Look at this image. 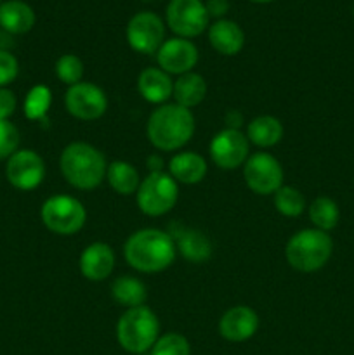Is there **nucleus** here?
<instances>
[{"label":"nucleus","instance_id":"f257e3e1","mask_svg":"<svg viewBox=\"0 0 354 355\" xmlns=\"http://www.w3.org/2000/svg\"><path fill=\"white\" fill-rule=\"evenodd\" d=\"M124 255L128 266L137 272L156 274L172 266L177 248L170 232L148 227L128 236Z\"/></svg>","mask_w":354,"mask_h":355},{"label":"nucleus","instance_id":"f03ea898","mask_svg":"<svg viewBox=\"0 0 354 355\" xmlns=\"http://www.w3.org/2000/svg\"><path fill=\"white\" fill-rule=\"evenodd\" d=\"M194 134V116L191 110L179 104H162L148 118L146 135L153 148L160 151H179Z\"/></svg>","mask_w":354,"mask_h":355},{"label":"nucleus","instance_id":"7ed1b4c3","mask_svg":"<svg viewBox=\"0 0 354 355\" xmlns=\"http://www.w3.org/2000/svg\"><path fill=\"white\" fill-rule=\"evenodd\" d=\"M62 177L78 191H92L106 179L108 163L103 153L87 142H71L59 158Z\"/></svg>","mask_w":354,"mask_h":355},{"label":"nucleus","instance_id":"20e7f679","mask_svg":"<svg viewBox=\"0 0 354 355\" xmlns=\"http://www.w3.org/2000/svg\"><path fill=\"white\" fill-rule=\"evenodd\" d=\"M333 252V241L328 232L319 229H302L288 239L285 259L298 272H316L326 266Z\"/></svg>","mask_w":354,"mask_h":355},{"label":"nucleus","instance_id":"39448f33","mask_svg":"<svg viewBox=\"0 0 354 355\" xmlns=\"http://www.w3.org/2000/svg\"><path fill=\"white\" fill-rule=\"evenodd\" d=\"M160 338V321L146 305L127 309L117 322V340L124 350L130 354H144L151 350Z\"/></svg>","mask_w":354,"mask_h":355},{"label":"nucleus","instance_id":"423d86ee","mask_svg":"<svg viewBox=\"0 0 354 355\" xmlns=\"http://www.w3.org/2000/svg\"><path fill=\"white\" fill-rule=\"evenodd\" d=\"M139 210L148 217H162L176 207L179 200V184L169 172H149L141 180L135 193Z\"/></svg>","mask_w":354,"mask_h":355},{"label":"nucleus","instance_id":"0eeeda50","mask_svg":"<svg viewBox=\"0 0 354 355\" xmlns=\"http://www.w3.org/2000/svg\"><path fill=\"white\" fill-rule=\"evenodd\" d=\"M45 227L58 236H73L85 225L87 211L82 201L68 194H56L44 201L40 210Z\"/></svg>","mask_w":354,"mask_h":355},{"label":"nucleus","instance_id":"6e6552de","mask_svg":"<svg viewBox=\"0 0 354 355\" xmlns=\"http://www.w3.org/2000/svg\"><path fill=\"white\" fill-rule=\"evenodd\" d=\"M243 177L252 193L269 196L283 186V166L273 155L259 151L245 162Z\"/></svg>","mask_w":354,"mask_h":355},{"label":"nucleus","instance_id":"1a4fd4ad","mask_svg":"<svg viewBox=\"0 0 354 355\" xmlns=\"http://www.w3.org/2000/svg\"><path fill=\"white\" fill-rule=\"evenodd\" d=\"M127 42L132 51L151 55L165 42V24L162 17L149 10L134 14L127 24Z\"/></svg>","mask_w":354,"mask_h":355},{"label":"nucleus","instance_id":"9d476101","mask_svg":"<svg viewBox=\"0 0 354 355\" xmlns=\"http://www.w3.org/2000/svg\"><path fill=\"white\" fill-rule=\"evenodd\" d=\"M167 24L180 38H194L208 26V12L201 0H170Z\"/></svg>","mask_w":354,"mask_h":355},{"label":"nucleus","instance_id":"9b49d317","mask_svg":"<svg viewBox=\"0 0 354 355\" xmlns=\"http://www.w3.org/2000/svg\"><path fill=\"white\" fill-rule=\"evenodd\" d=\"M66 111L82 121H94L108 111V97L101 87L90 82L71 85L65 96Z\"/></svg>","mask_w":354,"mask_h":355},{"label":"nucleus","instance_id":"f8f14e48","mask_svg":"<svg viewBox=\"0 0 354 355\" xmlns=\"http://www.w3.org/2000/svg\"><path fill=\"white\" fill-rule=\"evenodd\" d=\"M210 158L219 168L235 170L245 165L250 156V142L242 130L224 128L210 141Z\"/></svg>","mask_w":354,"mask_h":355},{"label":"nucleus","instance_id":"ddd939ff","mask_svg":"<svg viewBox=\"0 0 354 355\" xmlns=\"http://www.w3.org/2000/svg\"><path fill=\"white\" fill-rule=\"evenodd\" d=\"M6 177L19 191H33L44 182L45 163L33 149H17L6 165Z\"/></svg>","mask_w":354,"mask_h":355},{"label":"nucleus","instance_id":"4468645a","mask_svg":"<svg viewBox=\"0 0 354 355\" xmlns=\"http://www.w3.org/2000/svg\"><path fill=\"white\" fill-rule=\"evenodd\" d=\"M158 68L169 75H184L193 71L198 62V49L187 38H170L163 42L162 47L156 52Z\"/></svg>","mask_w":354,"mask_h":355},{"label":"nucleus","instance_id":"2eb2a0df","mask_svg":"<svg viewBox=\"0 0 354 355\" xmlns=\"http://www.w3.org/2000/svg\"><path fill=\"white\" fill-rule=\"evenodd\" d=\"M259 324L260 319L253 309L246 305H236L222 314L219 321V333L228 342L242 343L255 335Z\"/></svg>","mask_w":354,"mask_h":355},{"label":"nucleus","instance_id":"dca6fc26","mask_svg":"<svg viewBox=\"0 0 354 355\" xmlns=\"http://www.w3.org/2000/svg\"><path fill=\"white\" fill-rule=\"evenodd\" d=\"M115 252L110 245L106 243H90L85 250L82 252L78 260L80 272L85 279L94 281V283H101V281L108 279L115 269Z\"/></svg>","mask_w":354,"mask_h":355},{"label":"nucleus","instance_id":"f3484780","mask_svg":"<svg viewBox=\"0 0 354 355\" xmlns=\"http://www.w3.org/2000/svg\"><path fill=\"white\" fill-rule=\"evenodd\" d=\"M170 236L176 241L177 252L183 255L184 260L191 263H203L212 257V241L205 232L198 229L183 227L177 225Z\"/></svg>","mask_w":354,"mask_h":355},{"label":"nucleus","instance_id":"a211bd4d","mask_svg":"<svg viewBox=\"0 0 354 355\" xmlns=\"http://www.w3.org/2000/svg\"><path fill=\"white\" fill-rule=\"evenodd\" d=\"M137 90L144 101L162 106L172 97L174 80L163 69L146 68L142 69L137 78Z\"/></svg>","mask_w":354,"mask_h":355},{"label":"nucleus","instance_id":"6ab92c4d","mask_svg":"<svg viewBox=\"0 0 354 355\" xmlns=\"http://www.w3.org/2000/svg\"><path fill=\"white\" fill-rule=\"evenodd\" d=\"M207 162L201 155L193 151L177 153L169 163V173L177 184L194 186L200 184L207 175Z\"/></svg>","mask_w":354,"mask_h":355},{"label":"nucleus","instance_id":"aec40b11","mask_svg":"<svg viewBox=\"0 0 354 355\" xmlns=\"http://www.w3.org/2000/svg\"><path fill=\"white\" fill-rule=\"evenodd\" d=\"M208 42L222 55H236L245 45V33L238 23L217 19L208 28Z\"/></svg>","mask_w":354,"mask_h":355},{"label":"nucleus","instance_id":"412c9836","mask_svg":"<svg viewBox=\"0 0 354 355\" xmlns=\"http://www.w3.org/2000/svg\"><path fill=\"white\" fill-rule=\"evenodd\" d=\"M35 12L23 0L0 3V28L10 35H24L35 26Z\"/></svg>","mask_w":354,"mask_h":355},{"label":"nucleus","instance_id":"4be33fe9","mask_svg":"<svg viewBox=\"0 0 354 355\" xmlns=\"http://www.w3.org/2000/svg\"><path fill=\"white\" fill-rule=\"evenodd\" d=\"M172 97L176 99V104L191 110L203 103V99L207 97V82L203 76L194 71L184 73V75L177 76V80L174 82Z\"/></svg>","mask_w":354,"mask_h":355},{"label":"nucleus","instance_id":"5701e85b","mask_svg":"<svg viewBox=\"0 0 354 355\" xmlns=\"http://www.w3.org/2000/svg\"><path fill=\"white\" fill-rule=\"evenodd\" d=\"M246 139L257 148H273L283 139V125L278 118L262 114L246 125Z\"/></svg>","mask_w":354,"mask_h":355},{"label":"nucleus","instance_id":"b1692460","mask_svg":"<svg viewBox=\"0 0 354 355\" xmlns=\"http://www.w3.org/2000/svg\"><path fill=\"white\" fill-rule=\"evenodd\" d=\"M111 297L121 307L134 309L146 304L148 290L139 277L124 274L111 283Z\"/></svg>","mask_w":354,"mask_h":355},{"label":"nucleus","instance_id":"393cba45","mask_svg":"<svg viewBox=\"0 0 354 355\" xmlns=\"http://www.w3.org/2000/svg\"><path fill=\"white\" fill-rule=\"evenodd\" d=\"M106 180L111 189L120 196H132V194L137 193L139 184H141L137 168L132 163L121 162V159L111 162L108 165Z\"/></svg>","mask_w":354,"mask_h":355},{"label":"nucleus","instance_id":"a878e982","mask_svg":"<svg viewBox=\"0 0 354 355\" xmlns=\"http://www.w3.org/2000/svg\"><path fill=\"white\" fill-rule=\"evenodd\" d=\"M339 207L335 201L326 196L316 198L309 207V218L314 224V229H319V231H332L339 224Z\"/></svg>","mask_w":354,"mask_h":355},{"label":"nucleus","instance_id":"bb28decb","mask_svg":"<svg viewBox=\"0 0 354 355\" xmlns=\"http://www.w3.org/2000/svg\"><path fill=\"white\" fill-rule=\"evenodd\" d=\"M52 104V94L51 89L45 85H35L31 87L30 92L24 97L23 111L24 116L31 121H42L47 116L49 110Z\"/></svg>","mask_w":354,"mask_h":355},{"label":"nucleus","instance_id":"cd10ccee","mask_svg":"<svg viewBox=\"0 0 354 355\" xmlns=\"http://www.w3.org/2000/svg\"><path fill=\"white\" fill-rule=\"evenodd\" d=\"M274 196V208L280 211L283 217H298L305 210V198L297 187L281 186Z\"/></svg>","mask_w":354,"mask_h":355},{"label":"nucleus","instance_id":"c85d7f7f","mask_svg":"<svg viewBox=\"0 0 354 355\" xmlns=\"http://www.w3.org/2000/svg\"><path fill=\"white\" fill-rule=\"evenodd\" d=\"M56 75L65 85H76L82 82L83 76V62L75 54H62L56 61Z\"/></svg>","mask_w":354,"mask_h":355},{"label":"nucleus","instance_id":"c756f323","mask_svg":"<svg viewBox=\"0 0 354 355\" xmlns=\"http://www.w3.org/2000/svg\"><path fill=\"white\" fill-rule=\"evenodd\" d=\"M149 355H191V345L186 336L179 333H165L156 340Z\"/></svg>","mask_w":354,"mask_h":355},{"label":"nucleus","instance_id":"7c9ffc66","mask_svg":"<svg viewBox=\"0 0 354 355\" xmlns=\"http://www.w3.org/2000/svg\"><path fill=\"white\" fill-rule=\"evenodd\" d=\"M19 130L10 120H0V159H9L19 148Z\"/></svg>","mask_w":354,"mask_h":355},{"label":"nucleus","instance_id":"2f4dec72","mask_svg":"<svg viewBox=\"0 0 354 355\" xmlns=\"http://www.w3.org/2000/svg\"><path fill=\"white\" fill-rule=\"evenodd\" d=\"M19 73V62L10 54L9 51L0 49V89H6L7 85L16 80Z\"/></svg>","mask_w":354,"mask_h":355},{"label":"nucleus","instance_id":"473e14b6","mask_svg":"<svg viewBox=\"0 0 354 355\" xmlns=\"http://www.w3.org/2000/svg\"><path fill=\"white\" fill-rule=\"evenodd\" d=\"M17 106L16 96L12 90L0 89V120H9Z\"/></svg>","mask_w":354,"mask_h":355},{"label":"nucleus","instance_id":"72a5a7b5","mask_svg":"<svg viewBox=\"0 0 354 355\" xmlns=\"http://www.w3.org/2000/svg\"><path fill=\"white\" fill-rule=\"evenodd\" d=\"M205 9H207L208 17H217V19H222L226 12L229 9V2L228 0H207L205 3Z\"/></svg>","mask_w":354,"mask_h":355},{"label":"nucleus","instance_id":"f704fd0d","mask_svg":"<svg viewBox=\"0 0 354 355\" xmlns=\"http://www.w3.org/2000/svg\"><path fill=\"white\" fill-rule=\"evenodd\" d=\"M224 121H226V125H228L226 128H235V130H239V127H242V123H243V116L239 111L231 110V111H228V114H226Z\"/></svg>","mask_w":354,"mask_h":355},{"label":"nucleus","instance_id":"c9c22d12","mask_svg":"<svg viewBox=\"0 0 354 355\" xmlns=\"http://www.w3.org/2000/svg\"><path fill=\"white\" fill-rule=\"evenodd\" d=\"M149 172H163V159L158 155H151L148 158Z\"/></svg>","mask_w":354,"mask_h":355},{"label":"nucleus","instance_id":"e433bc0d","mask_svg":"<svg viewBox=\"0 0 354 355\" xmlns=\"http://www.w3.org/2000/svg\"><path fill=\"white\" fill-rule=\"evenodd\" d=\"M250 2H255V3H269L273 0H250Z\"/></svg>","mask_w":354,"mask_h":355}]
</instances>
